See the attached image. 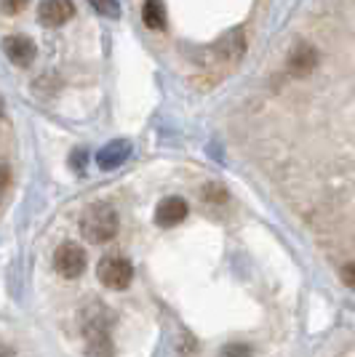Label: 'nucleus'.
Listing matches in <instances>:
<instances>
[{
    "label": "nucleus",
    "mask_w": 355,
    "mask_h": 357,
    "mask_svg": "<svg viewBox=\"0 0 355 357\" xmlns=\"http://www.w3.org/2000/svg\"><path fill=\"white\" fill-rule=\"evenodd\" d=\"M118 211L110 203H94L80 216V235L89 243H110L118 235Z\"/></svg>",
    "instance_id": "1"
},
{
    "label": "nucleus",
    "mask_w": 355,
    "mask_h": 357,
    "mask_svg": "<svg viewBox=\"0 0 355 357\" xmlns=\"http://www.w3.org/2000/svg\"><path fill=\"white\" fill-rule=\"evenodd\" d=\"M99 283L113 291H126L133 280V264L126 256H104L96 267Z\"/></svg>",
    "instance_id": "2"
},
{
    "label": "nucleus",
    "mask_w": 355,
    "mask_h": 357,
    "mask_svg": "<svg viewBox=\"0 0 355 357\" xmlns=\"http://www.w3.org/2000/svg\"><path fill=\"white\" fill-rule=\"evenodd\" d=\"M86 264H89L86 251H83L80 245H75V243H64V245H59L57 253H54V267H57V272H59L61 278H67V280L80 278V275L86 272Z\"/></svg>",
    "instance_id": "3"
},
{
    "label": "nucleus",
    "mask_w": 355,
    "mask_h": 357,
    "mask_svg": "<svg viewBox=\"0 0 355 357\" xmlns=\"http://www.w3.org/2000/svg\"><path fill=\"white\" fill-rule=\"evenodd\" d=\"M187 213H190L187 200H182V197H177V195H171V197H163L161 203H158V208H155V224L168 229V227H177V224L184 222Z\"/></svg>",
    "instance_id": "4"
},
{
    "label": "nucleus",
    "mask_w": 355,
    "mask_h": 357,
    "mask_svg": "<svg viewBox=\"0 0 355 357\" xmlns=\"http://www.w3.org/2000/svg\"><path fill=\"white\" fill-rule=\"evenodd\" d=\"M83 336H86L89 357H113V339H110V333H107L104 323H99V320L86 323Z\"/></svg>",
    "instance_id": "5"
},
{
    "label": "nucleus",
    "mask_w": 355,
    "mask_h": 357,
    "mask_svg": "<svg viewBox=\"0 0 355 357\" xmlns=\"http://www.w3.org/2000/svg\"><path fill=\"white\" fill-rule=\"evenodd\" d=\"M75 14V6L73 0H43L38 6V19L43 24H51V27H61L67 24Z\"/></svg>",
    "instance_id": "6"
},
{
    "label": "nucleus",
    "mask_w": 355,
    "mask_h": 357,
    "mask_svg": "<svg viewBox=\"0 0 355 357\" xmlns=\"http://www.w3.org/2000/svg\"><path fill=\"white\" fill-rule=\"evenodd\" d=\"M129 155H131V144L126 139H115V142L104 144L96 152V165L102 171H115V168H120V165L129 160Z\"/></svg>",
    "instance_id": "7"
},
{
    "label": "nucleus",
    "mask_w": 355,
    "mask_h": 357,
    "mask_svg": "<svg viewBox=\"0 0 355 357\" xmlns=\"http://www.w3.org/2000/svg\"><path fill=\"white\" fill-rule=\"evenodd\" d=\"M3 51H6V56L14 61L16 67H27V64L35 59V54H38L35 43H32L30 38H24V35H11V38H6V40H3Z\"/></svg>",
    "instance_id": "8"
},
{
    "label": "nucleus",
    "mask_w": 355,
    "mask_h": 357,
    "mask_svg": "<svg viewBox=\"0 0 355 357\" xmlns=\"http://www.w3.org/2000/svg\"><path fill=\"white\" fill-rule=\"evenodd\" d=\"M315 64H318V51L310 43H296L294 51L289 54V73L296 77L310 75L315 70Z\"/></svg>",
    "instance_id": "9"
},
{
    "label": "nucleus",
    "mask_w": 355,
    "mask_h": 357,
    "mask_svg": "<svg viewBox=\"0 0 355 357\" xmlns=\"http://www.w3.org/2000/svg\"><path fill=\"white\" fill-rule=\"evenodd\" d=\"M243 51H246V35H243V30H230L222 40L217 43V54H219V59L227 61V64H233V61L240 59Z\"/></svg>",
    "instance_id": "10"
},
{
    "label": "nucleus",
    "mask_w": 355,
    "mask_h": 357,
    "mask_svg": "<svg viewBox=\"0 0 355 357\" xmlns=\"http://www.w3.org/2000/svg\"><path fill=\"white\" fill-rule=\"evenodd\" d=\"M142 19L150 30H163L166 27V6L163 0H147L142 8Z\"/></svg>",
    "instance_id": "11"
},
{
    "label": "nucleus",
    "mask_w": 355,
    "mask_h": 357,
    "mask_svg": "<svg viewBox=\"0 0 355 357\" xmlns=\"http://www.w3.org/2000/svg\"><path fill=\"white\" fill-rule=\"evenodd\" d=\"M91 8L94 11H99L102 16H107V19H118L120 16V3L118 0H89Z\"/></svg>",
    "instance_id": "12"
},
{
    "label": "nucleus",
    "mask_w": 355,
    "mask_h": 357,
    "mask_svg": "<svg viewBox=\"0 0 355 357\" xmlns=\"http://www.w3.org/2000/svg\"><path fill=\"white\" fill-rule=\"evenodd\" d=\"M219 357H252V349L246 344H227Z\"/></svg>",
    "instance_id": "13"
},
{
    "label": "nucleus",
    "mask_w": 355,
    "mask_h": 357,
    "mask_svg": "<svg viewBox=\"0 0 355 357\" xmlns=\"http://www.w3.org/2000/svg\"><path fill=\"white\" fill-rule=\"evenodd\" d=\"M340 278L347 288H355V261H350V264H345V267H342Z\"/></svg>",
    "instance_id": "14"
},
{
    "label": "nucleus",
    "mask_w": 355,
    "mask_h": 357,
    "mask_svg": "<svg viewBox=\"0 0 355 357\" xmlns=\"http://www.w3.org/2000/svg\"><path fill=\"white\" fill-rule=\"evenodd\" d=\"M27 3H30V0H3V11H6V14H19V11L27 8Z\"/></svg>",
    "instance_id": "15"
},
{
    "label": "nucleus",
    "mask_w": 355,
    "mask_h": 357,
    "mask_svg": "<svg viewBox=\"0 0 355 357\" xmlns=\"http://www.w3.org/2000/svg\"><path fill=\"white\" fill-rule=\"evenodd\" d=\"M203 197H211L214 203H222V200L227 197V195H224L222 187H217V184H208L206 190H203Z\"/></svg>",
    "instance_id": "16"
},
{
    "label": "nucleus",
    "mask_w": 355,
    "mask_h": 357,
    "mask_svg": "<svg viewBox=\"0 0 355 357\" xmlns=\"http://www.w3.org/2000/svg\"><path fill=\"white\" fill-rule=\"evenodd\" d=\"M8 181H11V171H8L6 165H0V192L8 190Z\"/></svg>",
    "instance_id": "17"
},
{
    "label": "nucleus",
    "mask_w": 355,
    "mask_h": 357,
    "mask_svg": "<svg viewBox=\"0 0 355 357\" xmlns=\"http://www.w3.org/2000/svg\"><path fill=\"white\" fill-rule=\"evenodd\" d=\"M70 163H73L78 171H83V165H86V152H83V149H78V152H75V158L70 160Z\"/></svg>",
    "instance_id": "18"
},
{
    "label": "nucleus",
    "mask_w": 355,
    "mask_h": 357,
    "mask_svg": "<svg viewBox=\"0 0 355 357\" xmlns=\"http://www.w3.org/2000/svg\"><path fill=\"white\" fill-rule=\"evenodd\" d=\"M0 357H14V352H11L8 347H3V344H0Z\"/></svg>",
    "instance_id": "19"
},
{
    "label": "nucleus",
    "mask_w": 355,
    "mask_h": 357,
    "mask_svg": "<svg viewBox=\"0 0 355 357\" xmlns=\"http://www.w3.org/2000/svg\"><path fill=\"white\" fill-rule=\"evenodd\" d=\"M0 115H3V102H0Z\"/></svg>",
    "instance_id": "20"
}]
</instances>
